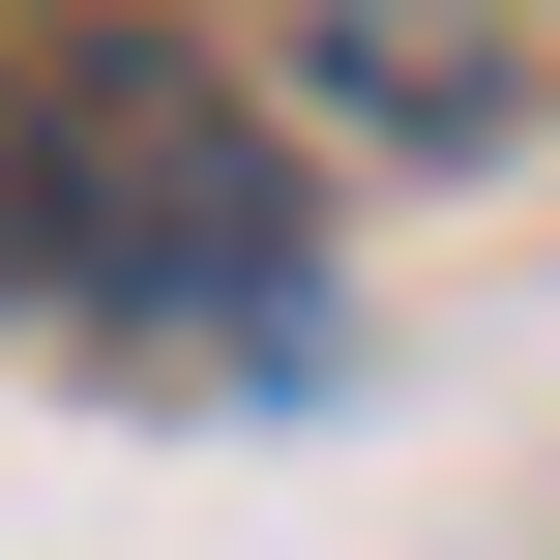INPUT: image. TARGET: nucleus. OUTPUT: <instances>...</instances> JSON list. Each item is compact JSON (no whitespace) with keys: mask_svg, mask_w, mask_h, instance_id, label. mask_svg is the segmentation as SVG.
I'll use <instances>...</instances> for the list:
<instances>
[{"mask_svg":"<svg viewBox=\"0 0 560 560\" xmlns=\"http://www.w3.org/2000/svg\"><path fill=\"white\" fill-rule=\"evenodd\" d=\"M30 207L89 236V295H148V325H295L266 266H295V148L236 118V59H177V30H118V59H59L30 89Z\"/></svg>","mask_w":560,"mask_h":560,"instance_id":"obj_1","label":"nucleus"}]
</instances>
